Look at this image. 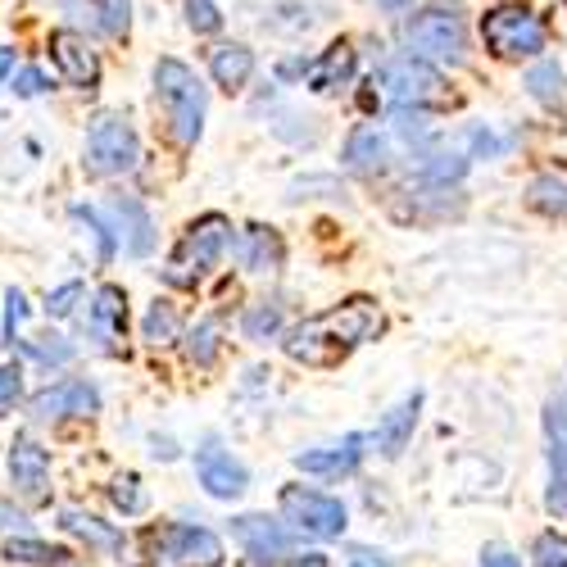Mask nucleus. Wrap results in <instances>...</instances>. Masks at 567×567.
Masks as SVG:
<instances>
[{
  "label": "nucleus",
  "mask_w": 567,
  "mask_h": 567,
  "mask_svg": "<svg viewBox=\"0 0 567 567\" xmlns=\"http://www.w3.org/2000/svg\"><path fill=\"white\" fill-rule=\"evenodd\" d=\"M382 305L368 300V296H354V300H341L332 309H322L305 322H296L281 350H287L291 363H305V368H332L341 359H350L359 346L382 337Z\"/></svg>",
  "instance_id": "obj_1"
},
{
  "label": "nucleus",
  "mask_w": 567,
  "mask_h": 567,
  "mask_svg": "<svg viewBox=\"0 0 567 567\" xmlns=\"http://www.w3.org/2000/svg\"><path fill=\"white\" fill-rule=\"evenodd\" d=\"M155 101H159L168 136L182 151H192L200 141V132H205V86H200L196 69L173 60V55L159 60L155 64Z\"/></svg>",
  "instance_id": "obj_2"
},
{
  "label": "nucleus",
  "mask_w": 567,
  "mask_h": 567,
  "mask_svg": "<svg viewBox=\"0 0 567 567\" xmlns=\"http://www.w3.org/2000/svg\"><path fill=\"white\" fill-rule=\"evenodd\" d=\"M227 246H231V223L223 214H200L177 236V246L164 264V281L177 291H196L200 281H209V272L223 264Z\"/></svg>",
  "instance_id": "obj_3"
},
{
  "label": "nucleus",
  "mask_w": 567,
  "mask_h": 567,
  "mask_svg": "<svg viewBox=\"0 0 567 567\" xmlns=\"http://www.w3.org/2000/svg\"><path fill=\"white\" fill-rule=\"evenodd\" d=\"M141 558L146 567H223V540L196 523H159L141 536Z\"/></svg>",
  "instance_id": "obj_4"
},
{
  "label": "nucleus",
  "mask_w": 567,
  "mask_h": 567,
  "mask_svg": "<svg viewBox=\"0 0 567 567\" xmlns=\"http://www.w3.org/2000/svg\"><path fill=\"white\" fill-rule=\"evenodd\" d=\"M372 86H382V96L391 105H409V110H441L454 101L445 78L417 55H391L382 69H377Z\"/></svg>",
  "instance_id": "obj_5"
},
{
  "label": "nucleus",
  "mask_w": 567,
  "mask_h": 567,
  "mask_svg": "<svg viewBox=\"0 0 567 567\" xmlns=\"http://www.w3.org/2000/svg\"><path fill=\"white\" fill-rule=\"evenodd\" d=\"M482 41L495 60L523 64L545 51V23L527 6H495L482 14Z\"/></svg>",
  "instance_id": "obj_6"
},
{
  "label": "nucleus",
  "mask_w": 567,
  "mask_h": 567,
  "mask_svg": "<svg viewBox=\"0 0 567 567\" xmlns=\"http://www.w3.org/2000/svg\"><path fill=\"white\" fill-rule=\"evenodd\" d=\"M82 164L91 177H123L141 164V136L123 114H101L86 132Z\"/></svg>",
  "instance_id": "obj_7"
},
{
  "label": "nucleus",
  "mask_w": 567,
  "mask_h": 567,
  "mask_svg": "<svg viewBox=\"0 0 567 567\" xmlns=\"http://www.w3.org/2000/svg\"><path fill=\"white\" fill-rule=\"evenodd\" d=\"M404 45L417 55V60H427V64H463L467 60V28L458 14L450 10H422L404 23Z\"/></svg>",
  "instance_id": "obj_8"
},
{
  "label": "nucleus",
  "mask_w": 567,
  "mask_h": 567,
  "mask_svg": "<svg viewBox=\"0 0 567 567\" xmlns=\"http://www.w3.org/2000/svg\"><path fill=\"white\" fill-rule=\"evenodd\" d=\"M277 508L296 532H305L313 540H337L350 523L346 504L337 495H327V491H313V486H281Z\"/></svg>",
  "instance_id": "obj_9"
},
{
  "label": "nucleus",
  "mask_w": 567,
  "mask_h": 567,
  "mask_svg": "<svg viewBox=\"0 0 567 567\" xmlns=\"http://www.w3.org/2000/svg\"><path fill=\"white\" fill-rule=\"evenodd\" d=\"M231 536H236V545L246 549V558L255 567H291L300 558L296 536L281 527V523H268V517H259V513L231 517Z\"/></svg>",
  "instance_id": "obj_10"
},
{
  "label": "nucleus",
  "mask_w": 567,
  "mask_h": 567,
  "mask_svg": "<svg viewBox=\"0 0 567 567\" xmlns=\"http://www.w3.org/2000/svg\"><path fill=\"white\" fill-rule=\"evenodd\" d=\"M32 422H69V417H91L101 413V391L82 382V377H69V382H55L28 400Z\"/></svg>",
  "instance_id": "obj_11"
},
{
  "label": "nucleus",
  "mask_w": 567,
  "mask_h": 567,
  "mask_svg": "<svg viewBox=\"0 0 567 567\" xmlns=\"http://www.w3.org/2000/svg\"><path fill=\"white\" fill-rule=\"evenodd\" d=\"M391 214L400 223H413V227H432V223H450L463 214V196L450 192V186H436V182H417L413 192H400L391 200Z\"/></svg>",
  "instance_id": "obj_12"
},
{
  "label": "nucleus",
  "mask_w": 567,
  "mask_h": 567,
  "mask_svg": "<svg viewBox=\"0 0 567 567\" xmlns=\"http://www.w3.org/2000/svg\"><path fill=\"white\" fill-rule=\"evenodd\" d=\"M45 51H51V60H55V69H60V78L69 86H78V91H96L101 86V55L91 51V41L82 32L55 28Z\"/></svg>",
  "instance_id": "obj_13"
},
{
  "label": "nucleus",
  "mask_w": 567,
  "mask_h": 567,
  "mask_svg": "<svg viewBox=\"0 0 567 567\" xmlns=\"http://www.w3.org/2000/svg\"><path fill=\"white\" fill-rule=\"evenodd\" d=\"M82 327H86L91 346L114 354L123 346V332H127V291L123 287H101L96 296H91V305H86Z\"/></svg>",
  "instance_id": "obj_14"
},
{
  "label": "nucleus",
  "mask_w": 567,
  "mask_h": 567,
  "mask_svg": "<svg viewBox=\"0 0 567 567\" xmlns=\"http://www.w3.org/2000/svg\"><path fill=\"white\" fill-rule=\"evenodd\" d=\"M196 477H200L205 495H214V499H236V495L250 486L246 463L236 458L231 450H223L218 441H205V445L196 450Z\"/></svg>",
  "instance_id": "obj_15"
},
{
  "label": "nucleus",
  "mask_w": 567,
  "mask_h": 567,
  "mask_svg": "<svg viewBox=\"0 0 567 567\" xmlns=\"http://www.w3.org/2000/svg\"><path fill=\"white\" fill-rule=\"evenodd\" d=\"M10 482H14V495H23L28 504L51 499V454H45V445H37L32 436H14V445H10Z\"/></svg>",
  "instance_id": "obj_16"
},
{
  "label": "nucleus",
  "mask_w": 567,
  "mask_h": 567,
  "mask_svg": "<svg viewBox=\"0 0 567 567\" xmlns=\"http://www.w3.org/2000/svg\"><path fill=\"white\" fill-rule=\"evenodd\" d=\"M354 73H359V55H354L350 41H332L318 60L305 64V78L318 96H341V91L354 82Z\"/></svg>",
  "instance_id": "obj_17"
},
{
  "label": "nucleus",
  "mask_w": 567,
  "mask_h": 567,
  "mask_svg": "<svg viewBox=\"0 0 567 567\" xmlns=\"http://www.w3.org/2000/svg\"><path fill=\"white\" fill-rule=\"evenodd\" d=\"M341 164L354 173V177H377L386 173L391 164V141L377 123H359L350 136H346V151H341Z\"/></svg>",
  "instance_id": "obj_18"
},
{
  "label": "nucleus",
  "mask_w": 567,
  "mask_h": 567,
  "mask_svg": "<svg viewBox=\"0 0 567 567\" xmlns=\"http://www.w3.org/2000/svg\"><path fill=\"white\" fill-rule=\"evenodd\" d=\"M363 445H368V436H363V432H350L341 445L305 450V454L296 458V467H300V472H309V477H327V482H337V477H350V472L359 467Z\"/></svg>",
  "instance_id": "obj_19"
},
{
  "label": "nucleus",
  "mask_w": 567,
  "mask_h": 567,
  "mask_svg": "<svg viewBox=\"0 0 567 567\" xmlns=\"http://www.w3.org/2000/svg\"><path fill=\"white\" fill-rule=\"evenodd\" d=\"M236 259H241L246 272H277L287 264V241H281L277 227L250 223L241 236H236Z\"/></svg>",
  "instance_id": "obj_20"
},
{
  "label": "nucleus",
  "mask_w": 567,
  "mask_h": 567,
  "mask_svg": "<svg viewBox=\"0 0 567 567\" xmlns=\"http://www.w3.org/2000/svg\"><path fill=\"white\" fill-rule=\"evenodd\" d=\"M60 527L69 532V536H78L86 549H96V554H123L127 549V540H123V532L114 527V523H101L96 513H82V508H64L60 513Z\"/></svg>",
  "instance_id": "obj_21"
},
{
  "label": "nucleus",
  "mask_w": 567,
  "mask_h": 567,
  "mask_svg": "<svg viewBox=\"0 0 567 567\" xmlns=\"http://www.w3.org/2000/svg\"><path fill=\"white\" fill-rule=\"evenodd\" d=\"M209 78L223 86V91H246L250 78H255V51L241 41H223L209 51Z\"/></svg>",
  "instance_id": "obj_22"
},
{
  "label": "nucleus",
  "mask_w": 567,
  "mask_h": 567,
  "mask_svg": "<svg viewBox=\"0 0 567 567\" xmlns=\"http://www.w3.org/2000/svg\"><path fill=\"white\" fill-rule=\"evenodd\" d=\"M417 409H422V391H413V395H404L382 422H377V450H382L386 458H400L404 454V445L413 441V427H417Z\"/></svg>",
  "instance_id": "obj_23"
},
{
  "label": "nucleus",
  "mask_w": 567,
  "mask_h": 567,
  "mask_svg": "<svg viewBox=\"0 0 567 567\" xmlns=\"http://www.w3.org/2000/svg\"><path fill=\"white\" fill-rule=\"evenodd\" d=\"M527 205L545 218L567 223V164H545L532 182H527Z\"/></svg>",
  "instance_id": "obj_24"
},
{
  "label": "nucleus",
  "mask_w": 567,
  "mask_h": 567,
  "mask_svg": "<svg viewBox=\"0 0 567 567\" xmlns=\"http://www.w3.org/2000/svg\"><path fill=\"white\" fill-rule=\"evenodd\" d=\"M114 218H118V236L127 241V250L132 255H151L155 250V223H151V214H146V205H141L136 196H114Z\"/></svg>",
  "instance_id": "obj_25"
},
{
  "label": "nucleus",
  "mask_w": 567,
  "mask_h": 567,
  "mask_svg": "<svg viewBox=\"0 0 567 567\" xmlns=\"http://www.w3.org/2000/svg\"><path fill=\"white\" fill-rule=\"evenodd\" d=\"M523 86H527V96L540 101L545 110H567V73H563L554 60L532 64L527 78H523Z\"/></svg>",
  "instance_id": "obj_26"
},
{
  "label": "nucleus",
  "mask_w": 567,
  "mask_h": 567,
  "mask_svg": "<svg viewBox=\"0 0 567 567\" xmlns=\"http://www.w3.org/2000/svg\"><path fill=\"white\" fill-rule=\"evenodd\" d=\"M6 563L10 567H82L69 549H60V545H41V540H10L6 545Z\"/></svg>",
  "instance_id": "obj_27"
},
{
  "label": "nucleus",
  "mask_w": 567,
  "mask_h": 567,
  "mask_svg": "<svg viewBox=\"0 0 567 567\" xmlns=\"http://www.w3.org/2000/svg\"><path fill=\"white\" fill-rule=\"evenodd\" d=\"M218 354H223V313H205L186 332V359H192V368H209Z\"/></svg>",
  "instance_id": "obj_28"
},
{
  "label": "nucleus",
  "mask_w": 567,
  "mask_h": 567,
  "mask_svg": "<svg viewBox=\"0 0 567 567\" xmlns=\"http://www.w3.org/2000/svg\"><path fill=\"white\" fill-rule=\"evenodd\" d=\"M463 173H467V155L458 151H417V182L454 186Z\"/></svg>",
  "instance_id": "obj_29"
},
{
  "label": "nucleus",
  "mask_w": 567,
  "mask_h": 567,
  "mask_svg": "<svg viewBox=\"0 0 567 567\" xmlns=\"http://www.w3.org/2000/svg\"><path fill=\"white\" fill-rule=\"evenodd\" d=\"M241 337L255 341V346H268L281 337V305L277 300H255L246 313H241Z\"/></svg>",
  "instance_id": "obj_30"
},
{
  "label": "nucleus",
  "mask_w": 567,
  "mask_h": 567,
  "mask_svg": "<svg viewBox=\"0 0 567 567\" xmlns=\"http://www.w3.org/2000/svg\"><path fill=\"white\" fill-rule=\"evenodd\" d=\"M141 332H146L151 346H173V341L182 337V313H177V305H173V300H155L151 313H146V322H141Z\"/></svg>",
  "instance_id": "obj_31"
},
{
  "label": "nucleus",
  "mask_w": 567,
  "mask_h": 567,
  "mask_svg": "<svg viewBox=\"0 0 567 567\" xmlns=\"http://www.w3.org/2000/svg\"><path fill=\"white\" fill-rule=\"evenodd\" d=\"M545 441H549L554 472H567V404H558V400L545 404Z\"/></svg>",
  "instance_id": "obj_32"
},
{
  "label": "nucleus",
  "mask_w": 567,
  "mask_h": 567,
  "mask_svg": "<svg viewBox=\"0 0 567 567\" xmlns=\"http://www.w3.org/2000/svg\"><path fill=\"white\" fill-rule=\"evenodd\" d=\"M391 123H395V136H404L409 146H427V141L436 136V123L427 118V110H409V105H395V114H391Z\"/></svg>",
  "instance_id": "obj_33"
},
{
  "label": "nucleus",
  "mask_w": 567,
  "mask_h": 567,
  "mask_svg": "<svg viewBox=\"0 0 567 567\" xmlns=\"http://www.w3.org/2000/svg\"><path fill=\"white\" fill-rule=\"evenodd\" d=\"M110 499H114V508L123 513V517H136V513H146V486H141V477L136 472H118L114 477V486H110Z\"/></svg>",
  "instance_id": "obj_34"
},
{
  "label": "nucleus",
  "mask_w": 567,
  "mask_h": 567,
  "mask_svg": "<svg viewBox=\"0 0 567 567\" xmlns=\"http://www.w3.org/2000/svg\"><path fill=\"white\" fill-rule=\"evenodd\" d=\"M28 359H37V363H45V368H60V363H69L73 359V346L64 341V337H55V332H45V337H37V341H14Z\"/></svg>",
  "instance_id": "obj_35"
},
{
  "label": "nucleus",
  "mask_w": 567,
  "mask_h": 567,
  "mask_svg": "<svg viewBox=\"0 0 567 567\" xmlns=\"http://www.w3.org/2000/svg\"><path fill=\"white\" fill-rule=\"evenodd\" d=\"M69 214H73V223H82L91 236H96V246H101V250H96V259H101V264H110V259H114V227L101 218V209H91V205H73Z\"/></svg>",
  "instance_id": "obj_36"
},
{
  "label": "nucleus",
  "mask_w": 567,
  "mask_h": 567,
  "mask_svg": "<svg viewBox=\"0 0 567 567\" xmlns=\"http://www.w3.org/2000/svg\"><path fill=\"white\" fill-rule=\"evenodd\" d=\"M91 10H96V23L105 37H127L132 28V0H91Z\"/></svg>",
  "instance_id": "obj_37"
},
{
  "label": "nucleus",
  "mask_w": 567,
  "mask_h": 567,
  "mask_svg": "<svg viewBox=\"0 0 567 567\" xmlns=\"http://www.w3.org/2000/svg\"><path fill=\"white\" fill-rule=\"evenodd\" d=\"M186 10V28H192L196 37H214L223 28V10L214 6V0H182Z\"/></svg>",
  "instance_id": "obj_38"
},
{
  "label": "nucleus",
  "mask_w": 567,
  "mask_h": 567,
  "mask_svg": "<svg viewBox=\"0 0 567 567\" xmlns=\"http://www.w3.org/2000/svg\"><path fill=\"white\" fill-rule=\"evenodd\" d=\"M532 567H567V536L545 532L532 545Z\"/></svg>",
  "instance_id": "obj_39"
},
{
  "label": "nucleus",
  "mask_w": 567,
  "mask_h": 567,
  "mask_svg": "<svg viewBox=\"0 0 567 567\" xmlns=\"http://www.w3.org/2000/svg\"><path fill=\"white\" fill-rule=\"evenodd\" d=\"M23 400V368L19 363H0V417H10Z\"/></svg>",
  "instance_id": "obj_40"
},
{
  "label": "nucleus",
  "mask_w": 567,
  "mask_h": 567,
  "mask_svg": "<svg viewBox=\"0 0 567 567\" xmlns=\"http://www.w3.org/2000/svg\"><path fill=\"white\" fill-rule=\"evenodd\" d=\"M86 300V287H82V281H64V287H55L51 296H45V313H51V318H69L78 305Z\"/></svg>",
  "instance_id": "obj_41"
},
{
  "label": "nucleus",
  "mask_w": 567,
  "mask_h": 567,
  "mask_svg": "<svg viewBox=\"0 0 567 567\" xmlns=\"http://www.w3.org/2000/svg\"><path fill=\"white\" fill-rule=\"evenodd\" d=\"M23 318H28V300H23V291H10V296H6V341H10V346L19 341Z\"/></svg>",
  "instance_id": "obj_42"
},
{
  "label": "nucleus",
  "mask_w": 567,
  "mask_h": 567,
  "mask_svg": "<svg viewBox=\"0 0 567 567\" xmlns=\"http://www.w3.org/2000/svg\"><path fill=\"white\" fill-rule=\"evenodd\" d=\"M467 136H472V151H477V155H486V159H495V155L504 151V141H499L491 127H472Z\"/></svg>",
  "instance_id": "obj_43"
},
{
  "label": "nucleus",
  "mask_w": 567,
  "mask_h": 567,
  "mask_svg": "<svg viewBox=\"0 0 567 567\" xmlns=\"http://www.w3.org/2000/svg\"><path fill=\"white\" fill-rule=\"evenodd\" d=\"M14 91H19V96H41V91H45V73L41 69H23L19 78H14Z\"/></svg>",
  "instance_id": "obj_44"
},
{
  "label": "nucleus",
  "mask_w": 567,
  "mask_h": 567,
  "mask_svg": "<svg viewBox=\"0 0 567 567\" xmlns=\"http://www.w3.org/2000/svg\"><path fill=\"white\" fill-rule=\"evenodd\" d=\"M545 504H549V513H567V472H554V486H549Z\"/></svg>",
  "instance_id": "obj_45"
},
{
  "label": "nucleus",
  "mask_w": 567,
  "mask_h": 567,
  "mask_svg": "<svg viewBox=\"0 0 567 567\" xmlns=\"http://www.w3.org/2000/svg\"><path fill=\"white\" fill-rule=\"evenodd\" d=\"M482 567H523V558L508 554V549H499V545H491V549L482 554Z\"/></svg>",
  "instance_id": "obj_46"
},
{
  "label": "nucleus",
  "mask_w": 567,
  "mask_h": 567,
  "mask_svg": "<svg viewBox=\"0 0 567 567\" xmlns=\"http://www.w3.org/2000/svg\"><path fill=\"white\" fill-rule=\"evenodd\" d=\"M346 567H391V558H382V554H372V549H354V558H350Z\"/></svg>",
  "instance_id": "obj_47"
},
{
  "label": "nucleus",
  "mask_w": 567,
  "mask_h": 567,
  "mask_svg": "<svg viewBox=\"0 0 567 567\" xmlns=\"http://www.w3.org/2000/svg\"><path fill=\"white\" fill-rule=\"evenodd\" d=\"M14 527H23V513L10 508V504H0V532H14Z\"/></svg>",
  "instance_id": "obj_48"
},
{
  "label": "nucleus",
  "mask_w": 567,
  "mask_h": 567,
  "mask_svg": "<svg viewBox=\"0 0 567 567\" xmlns=\"http://www.w3.org/2000/svg\"><path fill=\"white\" fill-rule=\"evenodd\" d=\"M14 73V51H10V45H0V82H6Z\"/></svg>",
  "instance_id": "obj_49"
},
{
  "label": "nucleus",
  "mask_w": 567,
  "mask_h": 567,
  "mask_svg": "<svg viewBox=\"0 0 567 567\" xmlns=\"http://www.w3.org/2000/svg\"><path fill=\"white\" fill-rule=\"evenodd\" d=\"M377 6H382L386 14H404V10L413 6V0H377Z\"/></svg>",
  "instance_id": "obj_50"
}]
</instances>
